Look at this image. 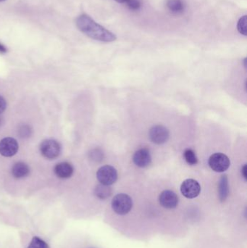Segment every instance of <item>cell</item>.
Segmentation results:
<instances>
[{"mask_svg": "<svg viewBox=\"0 0 247 248\" xmlns=\"http://www.w3.org/2000/svg\"><path fill=\"white\" fill-rule=\"evenodd\" d=\"M76 26L81 32L95 40L103 42H112L117 39L113 32L96 23L88 15L83 14L78 17Z\"/></svg>", "mask_w": 247, "mask_h": 248, "instance_id": "obj_1", "label": "cell"}, {"mask_svg": "<svg viewBox=\"0 0 247 248\" xmlns=\"http://www.w3.org/2000/svg\"><path fill=\"white\" fill-rule=\"evenodd\" d=\"M133 207V201L126 194H118L112 201V208L118 215H126L130 212Z\"/></svg>", "mask_w": 247, "mask_h": 248, "instance_id": "obj_2", "label": "cell"}, {"mask_svg": "<svg viewBox=\"0 0 247 248\" xmlns=\"http://www.w3.org/2000/svg\"><path fill=\"white\" fill-rule=\"evenodd\" d=\"M61 150L60 144L56 140H44L40 145V152L42 155L49 160L59 157Z\"/></svg>", "mask_w": 247, "mask_h": 248, "instance_id": "obj_3", "label": "cell"}, {"mask_svg": "<svg viewBox=\"0 0 247 248\" xmlns=\"http://www.w3.org/2000/svg\"><path fill=\"white\" fill-rule=\"evenodd\" d=\"M97 177L102 185L110 186L117 181V170L113 166L107 165L102 166L97 170Z\"/></svg>", "mask_w": 247, "mask_h": 248, "instance_id": "obj_4", "label": "cell"}, {"mask_svg": "<svg viewBox=\"0 0 247 248\" xmlns=\"http://www.w3.org/2000/svg\"><path fill=\"white\" fill-rule=\"evenodd\" d=\"M209 166L216 172H224L230 166V159L223 153H215L210 156Z\"/></svg>", "mask_w": 247, "mask_h": 248, "instance_id": "obj_5", "label": "cell"}, {"mask_svg": "<svg viewBox=\"0 0 247 248\" xmlns=\"http://www.w3.org/2000/svg\"><path fill=\"white\" fill-rule=\"evenodd\" d=\"M149 136L152 142L162 144L168 141L170 134L166 127L162 125H155L149 130Z\"/></svg>", "mask_w": 247, "mask_h": 248, "instance_id": "obj_6", "label": "cell"}, {"mask_svg": "<svg viewBox=\"0 0 247 248\" xmlns=\"http://www.w3.org/2000/svg\"><path fill=\"white\" fill-rule=\"evenodd\" d=\"M181 192L186 198L193 199L200 195L201 186L197 181L192 179H187L181 185Z\"/></svg>", "mask_w": 247, "mask_h": 248, "instance_id": "obj_7", "label": "cell"}, {"mask_svg": "<svg viewBox=\"0 0 247 248\" xmlns=\"http://www.w3.org/2000/svg\"><path fill=\"white\" fill-rule=\"evenodd\" d=\"M19 145L17 141L11 137H6L0 141V154L4 157H12L17 153Z\"/></svg>", "mask_w": 247, "mask_h": 248, "instance_id": "obj_8", "label": "cell"}, {"mask_svg": "<svg viewBox=\"0 0 247 248\" xmlns=\"http://www.w3.org/2000/svg\"><path fill=\"white\" fill-rule=\"evenodd\" d=\"M159 202L163 208L173 209L178 205V197L173 191L165 190L160 195Z\"/></svg>", "mask_w": 247, "mask_h": 248, "instance_id": "obj_9", "label": "cell"}, {"mask_svg": "<svg viewBox=\"0 0 247 248\" xmlns=\"http://www.w3.org/2000/svg\"><path fill=\"white\" fill-rule=\"evenodd\" d=\"M133 161L135 165L139 167H147L152 162V157H151L149 150L142 148L137 150L133 155Z\"/></svg>", "mask_w": 247, "mask_h": 248, "instance_id": "obj_10", "label": "cell"}, {"mask_svg": "<svg viewBox=\"0 0 247 248\" xmlns=\"http://www.w3.org/2000/svg\"><path fill=\"white\" fill-rule=\"evenodd\" d=\"M73 167L71 163L67 162L58 163L54 169V172L58 177L60 179H68L73 173Z\"/></svg>", "mask_w": 247, "mask_h": 248, "instance_id": "obj_11", "label": "cell"}, {"mask_svg": "<svg viewBox=\"0 0 247 248\" xmlns=\"http://www.w3.org/2000/svg\"><path fill=\"white\" fill-rule=\"evenodd\" d=\"M30 173L29 166L23 162H18L13 166L12 169V174L16 179H22L26 177Z\"/></svg>", "mask_w": 247, "mask_h": 248, "instance_id": "obj_12", "label": "cell"}, {"mask_svg": "<svg viewBox=\"0 0 247 248\" xmlns=\"http://www.w3.org/2000/svg\"><path fill=\"white\" fill-rule=\"evenodd\" d=\"M219 199L221 202H224L229 195V179L227 175H223L220 177L218 185Z\"/></svg>", "mask_w": 247, "mask_h": 248, "instance_id": "obj_13", "label": "cell"}, {"mask_svg": "<svg viewBox=\"0 0 247 248\" xmlns=\"http://www.w3.org/2000/svg\"><path fill=\"white\" fill-rule=\"evenodd\" d=\"M167 7L173 14L179 15L184 13L186 5L182 0H168Z\"/></svg>", "mask_w": 247, "mask_h": 248, "instance_id": "obj_14", "label": "cell"}, {"mask_svg": "<svg viewBox=\"0 0 247 248\" xmlns=\"http://www.w3.org/2000/svg\"><path fill=\"white\" fill-rule=\"evenodd\" d=\"M112 189L110 186L104 185H99L96 186L94 193L97 198L101 200H105L110 198L112 195Z\"/></svg>", "mask_w": 247, "mask_h": 248, "instance_id": "obj_15", "label": "cell"}, {"mask_svg": "<svg viewBox=\"0 0 247 248\" xmlns=\"http://www.w3.org/2000/svg\"><path fill=\"white\" fill-rule=\"evenodd\" d=\"M184 158L188 164L194 166L198 163V159L194 150L191 149H187L184 153Z\"/></svg>", "mask_w": 247, "mask_h": 248, "instance_id": "obj_16", "label": "cell"}, {"mask_svg": "<svg viewBox=\"0 0 247 248\" xmlns=\"http://www.w3.org/2000/svg\"><path fill=\"white\" fill-rule=\"evenodd\" d=\"M88 155H89V158L91 159V160L94 162H101L102 160H103V158H104V153H103L102 150L100 148H95L93 149L90 151V153H88Z\"/></svg>", "mask_w": 247, "mask_h": 248, "instance_id": "obj_17", "label": "cell"}, {"mask_svg": "<svg viewBox=\"0 0 247 248\" xmlns=\"http://www.w3.org/2000/svg\"><path fill=\"white\" fill-rule=\"evenodd\" d=\"M28 248H49L47 243L38 237H34L32 239L30 245Z\"/></svg>", "mask_w": 247, "mask_h": 248, "instance_id": "obj_18", "label": "cell"}, {"mask_svg": "<svg viewBox=\"0 0 247 248\" xmlns=\"http://www.w3.org/2000/svg\"><path fill=\"white\" fill-rule=\"evenodd\" d=\"M247 16H244L239 19L237 24V29L238 31H239V33H240L241 34L245 35V36H247Z\"/></svg>", "mask_w": 247, "mask_h": 248, "instance_id": "obj_19", "label": "cell"}, {"mask_svg": "<svg viewBox=\"0 0 247 248\" xmlns=\"http://www.w3.org/2000/svg\"><path fill=\"white\" fill-rule=\"evenodd\" d=\"M19 135L21 138H29L31 135V129L27 125H22L18 130Z\"/></svg>", "mask_w": 247, "mask_h": 248, "instance_id": "obj_20", "label": "cell"}, {"mask_svg": "<svg viewBox=\"0 0 247 248\" xmlns=\"http://www.w3.org/2000/svg\"><path fill=\"white\" fill-rule=\"evenodd\" d=\"M125 3L127 4L128 7L130 10H134V11L139 10L140 9L141 6H142L139 0H126Z\"/></svg>", "mask_w": 247, "mask_h": 248, "instance_id": "obj_21", "label": "cell"}, {"mask_svg": "<svg viewBox=\"0 0 247 248\" xmlns=\"http://www.w3.org/2000/svg\"><path fill=\"white\" fill-rule=\"evenodd\" d=\"M6 108H7L6 100L1 96H0V114H1L5 110Z\"/></svg>", "mask_w": 247, "mask_h": 248, "instance_id": "obj_22", "label": "cell"}, {"mask_svg": "<svg viewBox=\"0 0 247 248\" xmlns=\"http://www.w3.org/2000/svg\"><path fill=\"white\" fill-rule=\"evenodd\" d=\"M247 165L245 164V166H244L242 169V176H243V177L245 178V180H247Z\"/></svg>", "mask_w": 247, "mask_h": 248, "instance_id": "obj_23", "label": "cell"}, {"mask_svg": "<svg viewBox=\"0 0 247 248\" xmlns=\"http://www.w3.org/2000/svg\"><path fill=\"white\" fill-rule=\"evenodd\" d=\"M6 52H7V49L5 46L0 44V53H5Z\"/></svg>", "mask_w": 247, "mask_h": 248, "instance_id": "obj_24", "label": "cell"}, {"mask_svg": "<svg viewBox=\"0 0 247 248\" xmlns=\"http://www.w3.org/2000/svg\"><path fill=\"white\" fill-rule=\"evenodd\" d=\"M115 1H116L118 3H125L126 2V0H115Z\"/></svg>", "mask_w": 247, "mask_h": 248, "instance_id": "obj_25", "label": "cell"}, {"mask_svg": "<svg viewBox=\"0 0 247 248\" xmlns=\"http://www.w3.org/2000/svg\"><path fill=\"white\" fill-rule=\"evenodd\" d=\"M1 119H0V125H1Z\"/></svg>", "mask_w": 247, "mask_h": 248, "instance_id": "obj_26", "label": "cell"}, {"mask_svg": "<svg viewBox=\"0 0 247 248\" xmlns=\"http://www.w3.org/2000/svg\"><path fill=\"white\" fill-rule=\"evenodd\" d=\"M5 1V0H0V1Z\"/></svg>", "mask_w": 247, "mask_h": 248, "instance_id": "obj_27", "label": "cell"}]
</instances>
